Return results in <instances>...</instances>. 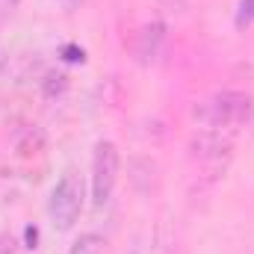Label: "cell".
Masks as SVG:
<instances>
[{
    "label": "cell",
    "mask_w": 254,
    "mask_h": 254,
    "mask_svg": "<svg viewBox=\"0 0 254 254\" xmlns=\"http://www.w3.org/2000/svg\"><path fill=\"white\" fill-rule=\"evenodd\" d=\"M249 116H252V98L243 92H216L195 107V119L201 125L225 133H234L240 125H246Z\"/></svg>",
    "instance_id": "6da1fadb"
},
{
    "label": "cell",
    "mask_w": 254,
    "mask_h": 254,
    "mask_svg": "<svg viewBox=\"0 0 254 254\" xmlns=\"http://www.w3.org/2000/svg\"><path fill=\"white\" fill-rule=\"evenodd\" d=\"M231 157H234V139H231V133H225V130H210V127H204V130L192 139V160H195V163L201 166V172L210 175V178H219V175L228 169Z\"/></svg>",
    "instance_id": "7a4b0ae2"
},
{
    "label": "cell",
    "mask_w": 254,
    "mask_h": 254,
    "mask_svg": "<svg viewBox=\"0 0 254 254\" xmlns=\"http://www.w3.org/2000/svg\"><path fill=\"white\" fill-rule=\"evenodd\" d=\"M80 210H83V181L77 172H65L51 192L48 213L60 231H68L80 219Z\"/></svg>",
    "instance_id": "3957f363"
},
{
    "label": "cell",
    "mask_w": 254,
    "mask_h": 254,
    "mask_svg": "<svg viewBox=\"0 0 254 254\" xmlns=\"http://www.w3.org/2000/svg\"><path fill=\"white\" fill-rule=\"evenodd\" d=\"M116 181H119V148L110 139H101L95 145V157H92V198H95V207L110 204Z\"/></svg>",
    "instance_id": "277c9868"
},
{
    "label": "cell",
    "mask_w": 254,
    "mask_h": 254,
    "mask_svg": "<svg viewBox=\"0 0 254 254\" xmlns=\"http://www.w3.org/2000/svg\"><path fill=\"white\" fill-rule=\"evenodd\" d=\"M163 33H166V27H163L160 21H151V24H145V27L139 30V36H136V57H139L142 63H148V60L157 57L160 42H163Z\"/></svg>",
    "instance_id": "5b68a950"
},
{
    "label": "cell",
    "mask_w": 254,
    "mask_h": 254,
    "mask_svg": "<svg viewBox=\"0 0 254 254\" xmlns=\"http://www.w3.org/2000/svg\"><path fill=\"white\" fill-rule=\"evenodd\" d=\"M104 240L98 237V234H80L77 240H74V246H71V252L68 254H104Z\"/></svg>",
    "instance_id": "8992f818"
},
{
    "label": "cell",
    "mask_w": 254,
    "mask_h": 254,
    "mask_svg": "<svg viewBox=\"0 0 254 254\" xmlns=\"http://www.w3.org/2000/svg\"><path fill=\"white\" fill-rule=\"evenodd\" d=\"M234 24L237 30H249L254 24V0H240L237 6V15H234Z\"/></svg>",
    "instance_id": "52a82bcc"
},
{
    "label": "cell",
    "mask_w": 254,
    "mask_h": 254,
    "mask_svg": "<svg viewBox=\"0 0 254 254\" xmlns=\"http://www.w3.org/2000/svg\"><path fill=\"white\" fill-rule=\"evenodd\" d=\"M45 92L54 98V92L60 95V92H65V77L63 74H48V83H45Z\"/></svg>",
    "instance_id": "ba28073f"
},
{
    "label": "cell",
    "mask_w": 254,
    "mask_h": 254,
    "mask_svg": "<svg viewBox=\"0 0 254 254\" xmlns=\"http://www.w3.org/2000/svg\"><path fill=\"white\" fill-rule=\"evenodd\" d=\"M63 57H65V63H83V60H86L83 48H77V45H65V48H63Z\"/></svg>",
    "instance_id": "9c48e42d"
},
{
    "label": "cell",
    "mask_w": 254,
    "mask_h": 254,
    "mask_svg": "<svg viewBox=\"0 0 254 254\" xmlns=\"http://www.w3.org/2000/svg\"><path fill=\"white\" fill-rule=\"evenodd\" d=\"M0 254H18V240L12 234H0Z\"/></svg>",
    "instance_id": "30bf717a"
},
{
    "label": "cell",
    "mask_w": 254,
    "mask_h": 254,
    "mask_svg": "<svg viewBox=\"0 0 254 254\" xmlns=\"http://www.w3.org/2000/svg\"><path fill=\"white\" fill-rule=\"evenodd\" d=\"M160 6H166V9H172V12H184L187 9V0H157Z\"/></svg>",
    "instance_id": "8fae6325"
},
{
    "label": "cell",
    "mask_w": 254,
    "mask_h": 254,
    "mask_svg": "<svg viewBox=\"0 0 254 254\" xmlns=\"http://www.w3.org/2000/svg\"><path fill=\"white\" fill-rule=\"evenodd\" d=\"M36 240H39V231L36 228H27V249H36Z\"/></svg>",
    "instance_id": "7c38bea8"
},
{
    "label": "cell",
    "mask_w": 254,
    "mask_h": 254,
    "mask_svg": "<svg viewBox=\"0 0 254 254\" xmlns=\"http://www.w3.org/2000/svg\"><path fill=\"white\" fill-rule=\"evenodd\" d=\"M60 3H63V6L68 9V12H74V9H77V6H80L83 0H60Z\"/></svg>",
    "instance_id": "4fadbf2b"
}]
</instances>
